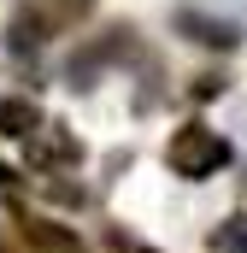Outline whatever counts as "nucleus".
<instances>
[{"label": "nucleus", "instance_id": "obj_1", "mask_svg": "<svg viewBox=\"0 0 247 253\" xmlns=\"http://www.w3.org/2000/svg\"><path fill=\"white\" fill-rule=\"evenodd\" d=\"M165 159H171L177 177H212V171L230 159V141H224L218 129H206V124H183L177 135H171Z\"/></svg>", "mask_w": 247, "mask_h": 253}, {"label": "nucleus", "instance_id": "obj_2", "mask_svg": "<svg viewBox=\"0 0 247 253\" xmlns=\"http://www.w3.org/2000/svg\"><path fill=\"white\" fill-rule=\"evenodd\" d=\"M82 159V147H77V135L65 124H41L36 135H30V165L41 171V165H77Z\"/></svg>", "mask_w": 247, "mask_h": 253}, {"label": "nucleus", "instance_id": "obj_3", "mask_svg": "<svg viewBox=\"0 0 247 253\" xmlns=\"http://www.w3.org/2000/svg\"><path fill=\"white\" fill-rule=\"evenodd\" d=\"M129 47H135V30L112 24V30H106V36H100L88 53H77V59H71V77H77V88H82V83H88V77H94L106 59H118V53H129Z\"/></svg>", "mask_w": 247, "mask_h": 253}, {"label": "nucleus", "instance_id": "obj_4", "mask_svg": "<svg viewBox=\"0 0 247 253\" xmlns=\"http://www.w3.org/2000/svg\"><path fill=\"white\" fill-rule=\"evenodd\" d=\"M177 30L188 42H200V47H236L242 42V30L230 18H206V12H177Z\"/></svg>", "mask_w": 247, "mask_h": 253}, {"label": "nucleus", "instance_id": "obj_5", "mask_svg": "<svg viewBox=\"0 0 247 253\" xmlns=\"http://www.w3.org/2000/svg\"><path fill=\"white\" fill-rule=\"evenodd\" d=\"M12 224L24 230V242H36V248H47V253H82L71 230L47 224V218H36V212H24V206H12Z\"/></svg>", "mask_w": 247, "mask_h": 253}, {"label": "nucleus", "instance_id": "obj_6", "mask_svg": "<svg viewBox=\"0 0 247 253\" xmlns=\"http://www.w3.org/2000/svg\"><path fill=\"white\" fill-rule=\"evenodd\" d=\"M88 6H94V0H36L30 12H36V18H41V30L53 36V30H71V24H82V18H88Z\"/></svg>", "mask_w": 247, "mask_h": 253}, {"label": "nucleus", "instance_id": "obj_7", "mask_svg": "<svg viewBox=\"0 0 247 253\" xmlns=\"http://www.w3.org/2000/svg\"><path fill=\"white\" fill-rule=\"evenodd\" d=\"M36 129H41L36 100H0V135H36Z\"/></svg>", "mask_w": 247, "mask_h": 253}, {"label": "nucleus", "instance_id": "obj_8", "mask_svg": "<svg viewBox=\"0 0 247 253\" xmlns=\"http://www.w3.org/2000/svg\"><path fill=\"white\" fill-rule=\"evenodd\" d=\"M41 42H47V30H41L36 12H18V18L6 24V47H12V53H30V47H41Z\"/></svg>", "mask_w": 247, "mask_h": 253}, {"label": "nucleus", "instance_id": "obj_9", "mask_svg": "<svg viewBox=\"0 0 247 253\" xmlns=\"http://www.w3.org/2000/svg\"><path fill=\"white\" fill-rule=\"evenodd\" d=\"M212 248L218 253H247V218H224L212 230Z\"/></svg>", "mask_w": 247, "mask_h": 253}, {"label": "nucleus", "instance_id": "obj_10", "mask_svg": "<svg viewBox=\"0 0 247 253\" xmlns=\"http://www.w3.org/2000/svg\"><path fill=\"white\" fill-rule=\"evenodd\" d=\"M218 88H224V77H218V71H200V77H194V100H212Z\"/></svg>", "mask_w": 247, "mask_h": 253}, {"label": "nucleus", "instance_id": "obj_11", "mask_svg": "<svg viewBox=\"0 0 247 253\" xmlns=\"http://www.w3.org/2000/svg\"><path fill=\"white\" fill-rule=\"evenodd\" d=\"M0 253H18V248H12V242H6V236H0Z\"/></svg>", "mask_w": 247, "mask_h": 253}, {"label": "nucleus", "instance_id": "obj_12", "mask_svg": "<svg viewBox=\"0 0 247 253\" xmlns=\"http://www.w3.org/2000/svg\"><path fill=\"white\" fill-rule=\"evenodd\" d=\"M135 253H153V248H135Z\"/></svg>", "mask_w": 247, "mask_h": 253}]
</instances>
